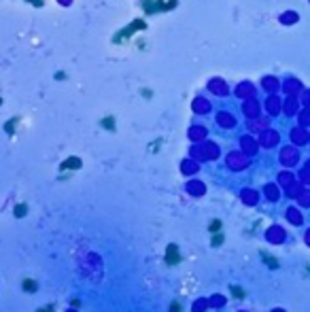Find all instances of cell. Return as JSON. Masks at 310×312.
<instances>
[{
    "label": "cell",
    "mask_w": 310,
    "mask_h": 312,
    "mask_svg": "<svg viewBox=\"0 0 310 312\" xmlns=\"http://www.w3.org/2000/svg\"><path fill=\"white\" fill-rule=\"evenodd\" d=\"M43 312H51V310H49V308H47V310H43Z\"/></svg>",
    "instance_id": "cell-3"
},
{
    "label": "cell",
    "mask_w": 310,
    "mask_h": 312,
    "mask_svg": "<svg viewBox=\"0 0 310 312\" xmlns=\"http://www.w3.org/2000/svg\"><path fill=\"white\" fill-rule=\"evenodd\" d=\"M219 227H221V223H219V221H213V227H210V229H213V231H217V229H219Z\"/></svg>",
    "instance_id": "cell-2"
},
{
    "label": "cell",
    "mask_w": 310,
    "mask_h": 312,
    "mask_svg": "<svg viewBox=\"0 0 310 312\" xmlns=\"http://www.w3.org/2000/svg\"><path fill=\"white\" fill-rule=\"evenodd\" d=\"M24 287H26L28 291H34V289H36V285H34L32 280H26V285H24Z\"/></svg>",
    "instance_id": "cell-1"
}]
</instances>
